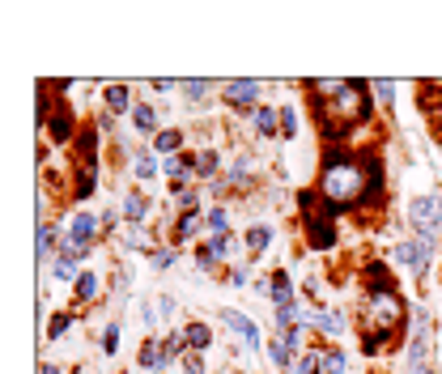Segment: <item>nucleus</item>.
I'll return each mask as SVG.
<instances>
[{"mask_svg": "<svg viewBox=\"0 0 442 374\" xmlns=\"http://www.w3.org/2000/svg\"><path fill=\"white\" fill-rule=\"evenodd\" d=\"M277 119H281L277 111L260 106V111H255V128H260V136H277Z\"/></svg>", "mask_w": 442, "mask_h": 374, "instance_id": "nucleus-14", "label": "nucleus"}, {"mask_svg": "<svg viewBox=\"0 0 442 374\" xmlns=\"http://www.w3.org/2000/svg\"><path fill=\"white\" fill-rule=\"evenodd\" d=\"M409 221L417 226V234H438L442 230V196H417L409 204Z\"/></svg>", "mask_w": 442, "mask_h": 374, "instance_id": "nucleus-3", "label": "nucleus"}, {"mask_svg": "<svg viewBox=\"0 0 442 374\" xmlns=\"http://www.w3.org/2000/svg\"><path fill=\"white\" fill-rule=\"evenodd\" d=\"M268 243H272V230H268V226H251V230H247V251L260 255V251H268Z\"/></svg>", "mask_w": 442, "mask_h": 374, "instance_id": "nucleus-11", "label": "nucleus"}, {"mask_svg": "<svg viewBox=\"0 0 442 374\" xmlns=\"http://www.w3.org/2000/svg\"><path fill=\"white\" fill-rule=\"evenodd\" d=\"M209 89H213L209 81H183V94H187L192 102H204V94H209Z\"/></svg>", "mask_w": 442, "mask_h": 374, "instance_id": "nucleus-22", "label": "nucleus"}, {"mask_svg": "<svg viewBox=\"0 0 442 374\" xmlns=\"http://www.w3.org/2000/svg\"><path fill=\"white\" fill-rule=\"evenodd\" d=\"M289 353H294L289 345H281V341L272 345V358H277V366H281V370H285V374H289Z\"/></svg>", "mask_w": 442, "mask_h": 374, "instance_id": "nucleus-28", "label": "nucleus"}, {"mask_svg": "<svg viewBox=\"0 0 442 374\" xmlns=\"http://www.w3.org/2000/svg\"><path fill=\"white\" fill-rule=\"evenodd\" d=\"M230 247H234V243H230L226 234H213V243H209V251H213V255H230Z\"/></svg>", "mask_w": 442, "mask_h": 374, "instance_id": "nucleus-30", "label": "nucleus"}, {"mask_svg": "<svg viewBox=\"0 0 442 374\" xmlns=\"http://www.w3.org/2000/svg\"><path fill=\"white\" fill-rule=\"evenodd\" d=\"M366 187H370V166L358 162V158H332V162L324 166V175H319V192H324V200L336 204V209L358 204V200L366 196Z\"/></svg>", "mask_w": 442, "mask_h": 374, "instance_id": "nucleus-1", "label": "nucleus"}, {"mask_svg": "<svg viewBox=\"0 0 442 374\" xmlns=\"http://www.w3.org/2000/svg\"><path fill=\"white\" fill-rule=\"evenodd\" d=\"M158 315H175V298H158Z\"/></svg>", "mask_w": 442, "mask_h": 374, "instance_id": "nucleus-38", "label": "nucleus"}, {"mask_svg": "<svg viewBox=\"0 0 442 374\" xmlns=\"http://www.w3.org/2000/svg\"><path fill=\"white\" fill-rule=\"evenodd\" d=\"M438 132H442V111H438Z\"/></svg>", "mask_w": 442, "mask_h": 374, "instance_id": "nucleus-41", "label": "nucleus"}, {"mask_svg": "<svg viewBox=\"0 0 442 374\" xmlns=\"http://www.w3.org/2000/svg\"><path fill=\"white\" fill-rule=\"evenodd\" d=\"M213 260H217V255H213V251H209V247H204V251H200V255H196V264H200V268H213Z\"/></svg>", "mask_w": 442, "mask_h": 374, "instance_id": "nucleus-37", "label": "nucleus"}, {"mask_svg": "<svg viewBox=\"0 0 442 374\" xmlns=\"http://www.w3.org/2000/svg\"><path fill=\"white\" fill-rule=\"evenodd\" d=\"M102 349H106V353H115V349H119V328H115V324L106 328V336H102Z\"/></svg>", "mask_w": 442, "mask_h": 374, "instance_id": "nucleus-31", "label": "nucleus"}, {"mask_svg": "<svg viewBox=\"0 0 442 374\" xmlns=\"http://www.w3.org/2000/svg\"><path fill=\"white\" fill-rule=\"evenodd\" d=\"M281 128H285V136H294V111H289V106L281 111Z\"/></svg>", "mask_w": 442, "mask_h": 374, "instance_id": "nucleus-36", "label": "nucleus"}, {"mask_svg": "<svg viewBox=\"0 0 442 374\" xmlns=\"http://www.w3.org/2000/svg\"><path fill=\"white\" fill-rule=\"evenodd\" d=\"M106 102H111V111L123 115V111H128V89H123V85H111V89H106Z\"/></svg>", "mask_w": 442, "mask_h": 374, "instance_id": "nucleus-20", "label": "nucleus"}, {"mask_svg": "<svg viewBox=\"0 0 442 374\" xmlns=\"http://www.w3.org/2000/svg\"><path fill=\"white\" fill-rule=\"evenodd\" d=\"M328 111H336V115H345V119H353V115L362 111V89H358V85H345V94H336Z\"/></svg>", "mask_w": 442, "mask_h": 374, "instance_id": "nucleus-6", "label": "nucleus"}, {"mask_svg": "<svg viewBox=\"0 0 442 374\" xmlns=\"http://www.w3.org/2000/svg\"><path fill=\"white\" fill-rule=\"evenodd\" d=\"M68 324H72L68 315H55V319H51V341H55V336H64V332H68Z\"/></svg>", "mask_w": 442, "mask_h": 374, "instance_id": "nucleus-34", "label": "nucleus"}, {"mask_svg": "<svg viewBox=\"0 0 442 374\" xmlns=\"http://www.w3.org/2000/svg\"><path fill=\"white\" fill-rule=\"evenodd\" d=\"M51 243H55V230L43 226V230H38V260H47V247H51Z\"/></svg>", "mask_w": 442, "mask_h": 374, "instance_id": "nucleus-26", "label": "nucleus"}, {"mask_svg": "<svg viewBox=\"0 0 442 374\" xmlns=\"http://www.w3.org/2000/svg\"><path fill=\"white\" fill-rule=\"evenodd\" d=\"M196 234H200V221L196 217H183L179 221V238H196Z\"/></svg>", "mask_w": 442, "mask_h": 374, "instance_id": "nucleus-29", "label": "nucleus"}, {"mask_svg": "<svg viewBox=\"0 0 442 374\" xmlns=\"http://www.w3.org/2000/svg\"><path fill=\"white\" fill-rule=\"evenodd\" d=\"M183 374H204V366H200V358H183Z\"/></svg>", "mask_w": 442, "mask_h": 374, "instance_id": "nucleus-35", "label": "nucleus"}, {"mask_svg": "<svg viewBox=\"0 0 442 374\" xmlns=\"http://www.w3.org/2000/svg\"><path fill=\"white\" fill-rule=\"evenodd\" d=\"M140 366H145V370H162V366H166V349H158L153 341H145V349H140Z\"/></svg>", "mask_w": 442, "mask_h": 374, "instance_id": "nucleus-12", "label": "nucleus"}, {"mask_svg": "<svg viewBox=\"0 0 442 374\" xmlns=\"http://www.w3.org/2000/svg\"><path fill=\"white\" fill-rule=\"evenodd\" d=\"M179 145H183V136H179V132H162V136H158V149H162V153H175Z\"/></svg>", "mask_w": 442, "mask_h": 374, "instance_id": "nucleus-23", "label": "nucleus"}, {"mask_svg": "<svg viewBox=\"0 0 442 374\" xmlns=\"http://www.w3.org/2000/svg\"><path fill=\"white\" fill-rule=\"evenodd\" d=\"M319 366H324V374H345V353L341 349H328V353H319Z\"/></svg>", "mask_w": 442, "mask_h": 374, "instance_id": "nucleus-13", "label": "nucleus"}, {"mask_svg": "<svg viewBox=\"0 0 442 374\" xmlns=\"http://www.w3.org/2000/svg\"><path fill=\"white\" fill-rule=\"evenodd\" d=\"M221 324H226V328H234V332L243 336V345H247V349H260V328H255L247 315H238V311H221Z\"/></svg>", "mask_w": 442, "mask_h": 374, "instance_id": "nucleus-5", "label": "nucleus"}, {"mask_svg": "<svg viewBox=\"0 0 442 374\" xmlns=\"http://www.w3.org/2000/svg\"><path fill=\"white\" fill-rule=\"evenodd\" d=\"M226 98H230L234 106H255L260 85H255V81H230V85H226Z\"/></svg>", "mask_w": 442, "mask_h": 374, "instance_id": "nucleus-7", "label": "nucleus"}, {"mask_svg": "<svg viewBox=\"0 0 442 374\" xmlns=\"http://www.w3.org/2000/svg\"><path fill=\"white\" fill-rule=\"evenodd\" d=\"M392 255H396V264H400V268H426V260H430V255L421 251V243H396V251H392Z\"/></svg>", "mask_w": 442, "mask_h": 374, "instance_id": "nucleus-8", "label": "nucleus"}, {"mask_svg": "<svg viewBox=\"0 0 442 374\" xmlns=\"http://www.w3.org/2000/svg\"><path fill=\"white\" fill-rule=\"evenodd\" d=\"M132 119H136V128H140L145 136H153V123H158V115H153V106H136V111H132Z\"/></svg>", "mask_w": 442, "mask_h": 374, "instance_id": "nucleus-18", "label": "nucleus"}, {"mask_svg": "<svg viewBox=\"0 0 442 374\" xmlns=\"http://www.w3.org/2000/svg\"><path fill=\"white\" fill-rule=\"evenodd\" d=\"M123 243H128V251H145V230H140V226H132Z\"/></svg>", "mask_w": 442, "mask_h": 374, "instance_id": "nucleus-27", "label": "nucleus"}, {"mask_svg": "<svg viewBox=\"0 0 442 374\" xmlns=\"http://www.w3.org/2000/svg\"><path fill=\"white\" fill-rule=\"evenodd\" d=\"M409 374H430V324L421 311H417V328L409 341Z\"/></svg>", "mask_w": 442, "mask_h": 374, "instance_id": "nucleus-4", "label": "nucleus"}, {"mask_svg": "<svg viewBox=\"0 0 442 374\" xmlns=\"http://www.w3.org/2000/svg\"><path fill=\"white\" fill-rule=\"evenodd\" d=\"M153 175H158L153 153H136V179H153Z\"/></svg>", "mask_w": 442, "mask_h": 374, "instance_id": "nucleus-21", "label": "nucleus"}, {"mask_svg": "<svg viewBox=\"0 0 442 374\" xmlns=\"http://www.w3.org/2000/svg\"><path fill=\"white\" fill-rule=\"evenodd\" d=\"M38 374H60L55 366H38Z\"/></svg>", "mask_w": 442, "mask_h": 374, "instance_id": "nucleus-40", "label": "nucleus"}, {"mask_svg": "<svg viewBox=\"0 0 442 374\" xmlns=\"http://www.w3.org/2000/svg\"><path fill=\"white\" fill-rule=\"evenodd\" d=\"M311 324H315V328H324V332H332V336L341 332V315H336V311H315V315H311Z\"/></svg>", "mask_w": 442, "mask_h": 374, "instance_id": "nucleus-16", "label": "nucleus"}, {"mask_svg": "<svg viewBox=\"0 0 442 374\" xmlns=\"http://www.w3.org/2000/svg\"><path fill=\"white\" fill-rule=\"evenodd\" d=\"M196 170L200 175H217V153H200L196 158Z\"/></svg>", "mask_w": 442, "mask_h": 374, "instance_id": "nucleus-24", "label": "nucleus"}, {"mask_svg": "<svg viewBox=\"0 0 442 374\" xmlns=\"http://www.w3.org/2000/svg\"><path fill=\"white\" fill-rule=\"evenodd\" d=\"M226 226H230V217H226V209H213V213H209V230H217V234H226Z\"/></svg>", "mask_w": 442, "mask_h": 374, "instance_id": "nucleus-25", "label": "nucleus"}, {"mask_svg": "<svg viewBox=\"0 0 442 374\" xmlns=\"http://www.w3.org/2000/svg\"><path fill=\"white\" fill-rule=\"evenodd\" d=\"M315 89H319V94H332V98H336V94H345V81H319Z\"/></svg>", "mask_w": 442, "mask_h": 374, "instance_id": "nucleus-32", "label": "nucleus"}, {"mask_svg": "<svg viewBox=\"0 0 442 374\" xmlns=\"http://www.w3.org/2000/svg\"><path fill=\"white\" fill-rule=\"evenodd\" d=\"M94 294H98V277H94V273H81V281H77V298L89 302Z\"/></svg>", "mask_w": 442, "mask_h": 374, "instance_id": "nucleus-19", "label": "nucleus"}, {"mask_svg": "<svg viewBox=\"0 0 442 374\" xmlns=\"http://www.w3.org/2000/svg\"><path fill=\"white\" fill-rule=\"evenodd\" d=\"M375 94L379 98H392V81H375Z\"/></svg>", "mask_w": 442, "mask_h": 374, "instance_id": "nucleus-39", "label": "nucleus"}, {"mask_svg": "<svg viewBox=\"0 0 442 374\" xmlns=\"http://www.w3.org/2000/svg\"><path fill=\"white\" fill-rule=\"evenodd\" d=\"M94 230H98V221H94L89 213H77V217H72V243H77V247H89Z\"/></svg>", "mask_w": 442, "mask_h": 374, "instance_id": "nucleus-9", "label": "nucleus"}, {"mask_svg": "<svg viewBox=\"0 0 442 374\" xmlns=\"http://www.w3.org/2000/svg\"><path fill=\"white\" fill-rule=\"evenodd\" d=\"M145 213H149V200H145V196H136V192H132V196H123V217H128L132 226H136Z\"/></svg>", "mask_w": 442, "mask_h": 374, "instance_id": "nucleus-10", "label": "nucleus"}, {"mask_svg": "<svg viewBox=\"0 0 442 374\" xmlns=\"http://www.w3.org/2000/svg\"><path fill=\"white\" fill-rule=\"evenodd\" d=\"M400 315H404V307H400L396 290H379L370 298V324H375V332H392L400 324Z\"/></svg>", "mask_w": 442, "mask_h": 374, "instance_id": "nucleus-2", "label": "nucleus"}, {"mask_svg": "<svg viewBox=\"0 0 442 374\" xmlns=\"http://www.w3.org/2000/svg\"><path fill=\"white\" fill-rule=\"evenodd\" d=\"M55 281H81V273H77V260L72 255H64V260H55Z\"/></svg>", "mask_w": 442, "mask_h": 374, "instance_id": "nucleus-15", "label": "nucleus"}, {"mask_svg": "<svg viewBox=\"0 0 442 374\" xmlns=\"http://www.w3.org/2000/svg\"><path fill=\"white\" fill-rule=\"evenodd\" d=\"M183 336H187V345H192V349H209V341H213L204 324H187V332H183Z\"/></svg>", "mask_w": 442, "mask_h": 374, "instance_id": "nucleus-17", "label": "nucleus"}, {"mask_svg": "<svg viewBox=\"0 0 442 374\" xmlns=\"http://www.w3.org/2000/svg\"><path fill=\"white\" fill-rule=\"evenodd\" d=\"M149 260H153V268H170V264H175L170 251H149Z\"/></svg>", "mask_w": 442, "mask_h": 374, "instance_id": "nucleus-33", "label": "nucleus"}]
</instances>
